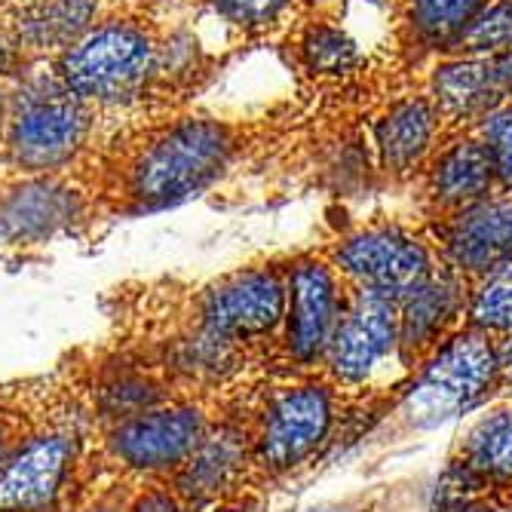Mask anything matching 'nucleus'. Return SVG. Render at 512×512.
Segmentation results:
<instances>
[{
	"mask_svg": "<svg viewBox=\"0 0 512 512\" xmlns=\"http://www.w3.org/2000/svg\"><path fill=\"white\" fill-rule=\"evenodd\" d=\"M442 132V117L430 96H408L393 102L375 123V148L381 169L393 178L411 175L421 166Z\"/></svg>",
	"mask_w": 512,
	"mask_h": 512,
	"instance_id": "6ab92c4d",
	"label": "nucleus"
},
{
	"mask_svg": "<svg viewBox=\"0 0 512 512\" xmlns=\"http://www.w3.org/2000/svg\"><path fill=\"white\" fill-rule=\"evenodd\" d=\"M476 135L485 142L494 172H497V191L512 194V99L497 105L479 126Z\"/></svg>",
	"mask_w": 512,
	"mask_h": 512,
	"instance_id": "bb28decb",
	"label": "nucleus"
},
{
	"mask_svg": "<svg viewBox=\"0 0 512 512\" xmlns=\"http://www.w3.org/2000/svg\"><path fill=\"white\" fill-rule=\"evenodd\" d=\"M206 7L227 25L243 31H261L283 19L292 0H206Z\"/></svg>",
	"mask_w": 512,
	"mask_h": 512,
	"instance_id": "cd10ccee",
	"label": "nucleus"
},
{
	"mask_svg": "<svg viewBox=\"0 0 512 512\" xmlns=\"http://www.w3.org/2000/svg\"><path fill=\"white\" fill-rule=\"evenodd\" d=\"M215 424L218 417L203 399L175 396L105 427L102 448L111 463L135 479H169L203 445Z\"/></svg>",
	"mask_w": 512,
	"mask_h": 512,
	"instance_id": "423d86ee",
	"label": "nucleus"
},
{
	"mask_svg": "<svg viewBox=\"0 0 512 512\" xmlns=\"http://www.w3.org/2000/svg\"><path fill=\"white\" fill-rule=\"evenodd\" d=\"M83 467V430L68 405L0 467V512H59Z\"/></svg>",
	"mask_w": 512,
	"mask_h": 512,
	"instance_id": "9d476101",
	"label": "nucleus"
},
{
	"mask_svg": "<svg viewBox=\"0 0 512 512\" xmlns=\"http://www.w3.org/2000/svg\"><path fill=\"white\" fill-rule=\"evenodd\" d=\"M491 0H402V25L417 50H454Z\"/></svg>",
	"mask_w": 512,
	"mask_h": 512,
	"instance_id": "5701e85b",
	"label": "nucleus"
},
{
	"mask_svg": "<svg viewBox=\"0 0 512 512\" xmlns=\"http://www.w3.org/2000/svg\"><path fill=\"white\" fill-rule=\"evenodd\" d=\"M512 387V332L500 335V390Z\"/></svg>",
	"mask_w": 512,
	"mask_h": 512,
	"instance_id": "2f4dec72",
	"label": "nucleus"
},
{
	"mask_svg": "<svg viewBox=\"0 0 512 512\" xmlns=\"http://www.w3.org/2000/svg\"><path fill=\"white\" fill-rule=\"evenodd\" d=\"M430 99L445 123L476 120V126L506 102V92L497 80L491 59L473 56H451L436 68L430 83Z\"/></svg>",
	"mask_w": 512,
	"mask_h": 512,
	"instance_id": "aec40b11",
	"label": "nucleus"
},
{
	"mask_svg": "<svg viewBox=\"0 0 512 512\" xmlns=\"http://www.w3.org/2000/svg\"><path fill=\"white\" fill-rule=\"evenodd\" d=\"M50 68L102 120L135 111L163 86V31L145 13L111 7Z\"/></svg>",
	"mask_w": 512,
	"mask_h": 512,
	"instance_id": "f03ea898",
	"label": "nucleus"
},
{
	"mask_svg": "<svg viewBox=\"0 0 512 512\" xmlns=\"http://www.w3.org/2000/svg\"><path fill=\"white\" fill-rule=\"evenodd\" d=\"M390 368L399 371L411 387V375L405 371L402 350H399L396 298L350 289L347 313L316 371L338 390V396L378 393L390 381V387L399 390V402H402L411 390H405V384L396 375H390Z\"/></svg>",
	"mask_w": 512,
	"mask_h": 512,
	"instance_id": "39448f33",
	"label": "nucleus"
},
{
	"mask_svg": "<svg viewBox=\"0 0 512 512\" xmlns=\"http://www.w3.org/2000/svg\"><path fill=\"white\" fill-rule=\"evenodd\" d=\"M99 209L86 178L7 175L0 184V243L31 246L74 230Z\"/></svg>",
	"mask_w": 512,
	"mask_h": 512,
	"instance_id": "f8f14e48",
	"label": "nucleus"
},
{
	"mask_svg": "<svg viewBox=\"0 0 512 512\" xmlns=\"http://www.w3.org/2000/svg\"><path fill=\"white\" fill-rule=\"evenodd\" d=\"M126 494L120 488H111L105 494H99L96 500H89L80 512H126Z\"/></svg>",
	"mask_w": 512,
	"mask_h": 512,
	"instance_id": "7c9ffc66",
	"label": "nucleus"
},
{
	"mask_svg": "<svg viewBox=\"0 0 512 512\" xmlns=\"http://www.w3.org/2000/svg\"><path fill=\"white\" fill-rule=\"evenodd\" d=\"M470 279H463L457 270L445 267L430 276L424 286L402 295L399 304V350L405 371L411 375V387L424 365L445 347L463 325H467L470 307Z\"/></svg>",
	"mask_w": 512,
	"mask_h": 512,
	"instance_id": "ddd939ff",
	"label": "nucleus"
},
{
	"mask_svg": "<svg viewBox=\"0 0 512 512\" xmlns=\"http://www.w3.org/2000/svg\"><path fill=\"white\" fill-rule=\"evenodd\" d=\"M512 488V405L488 411L454 448L442 494L494 497Z\"/></svg>",
	"mask_w": 512,
	"mask_h": 512,
	"instance_id": "f3484780",
	"label": "nucleus"
},
{
	"mask_svg": "<svg viewBox=\"0 0 512 512\" xmlns=\"http://www.w3.org/2000/svg\"><path fill=\"white\" fill-rule=\"evenodd\" d=\"M491 62H494V71H497V80H500V86L506 92V99H512V50L491 59Z\"/></svg>",
	"mask_w": 512,
	"mask_h": 512,
	"instance_id": "473e14b6",
	"label": "nucleus"
},
{
	"mask_svg": "<svg viewBox=\"0 0 512 512\" xmlns=\"http://www.w3.org/2000/svg\"><path fill=\"white\" fill-rule=\"evenodd\" d=\"M255 479L249 433L240 417H218L203 445L166 479L194 512L237 494L243 482Z\"/></svg>",
	"mask_w": 512,
	"mask_h": 512,
	"instance_id": "2eb2a0df",
	"label": "nucleus"
},
{
	"mask_svg": "<svg viewBox=\"0 0 512 512\" xmlns=\"http://www.w3.org/2000/svg\"><path fill=\"white\" fill-rule=\"evenodd\" d=\"M497 191L494 160L479 135H457L427 163V197L436 218L457 215L491 200Z\"/></svg>",
	"mask_w": 512,
	"mask_h": 512,
	"instance_id": "a211bd4d",
	"label": "nucleus"
},
{
	"mask_svg": "<svg viewBox=\"0 0 512 512\" xmlns=\"http://www.w3.org/2000/svg\"><path fill=\"white\" fill-rule=\"evenodd\" d=\"M243 129L209 114H178L132 129L99 154L89 181L96 203L114 215H154L188 203L230 172Z\"/></svg>",
	"mask_w": 512,
	"mask_h": 512,
	"instance_id": "f257e3e1",
	"label": "nucleus"
},
{
	"mask_svg": "<svg viewBox=\"0 0 512 512\" xmlns=\"http://www.w3.org/2000/svg\"><path fill=\"white\" fill-rule=\"evenodd\" d=\"M172 378L166 371L145 368V365H108L96 387H92V408H96L102 427H111L126 417L151 411L172 396Z\"/></svg>",
	"mask_w": 512,
	"mask_h": 512,
	"instance_id": "412c9836",
	"label": "nucleus"
},
{
	"mask_svg": "<svg viewBox=\"0 0 512 512\" xmlns=\"http://www.w3.org/2000/svg\"><path fill=\"white\" fill-rule=\"evenodd\" d=\"M497 500L494 497H457V494H442V503L433 512H494Z\"/></svg>",
	"mask_w": 512,
	"mask_h": 512,
	"instance_id": "c756f323",
	"label": "nucleus"
},
{
	"mask_svg": "<svg viewBox=\"0 0 512 512\" xmlns=\"http://www.w3.org/2000/svg\"><path fill=\"white\" fill-rule=\"evenodd\" d=\"M7 86L10 83H0V142H4V120H7Z\"/></svg>",
	"mask_w": 512,
	"mask_h": 512,
	"instance_id": "72a5a7b5",
	"label": "nucleus"
},
{
	"mask_svg": "<svg viewBox=\"0 0 512 512\" xmlns=\"http://www.w3.org/2000/svg\"><path fill=\"white\" fill-rule=\"evenodd\" d=\"M126 512H194L166 479H138L126 494Z\"/></svg>",
	"mask_w": 512,
	"mask_h": 512,
	"instance_id": "c85d7f7f",
	"label": "nucleus"
},
{
	"mask_svg": "<svg viewBox=\"0 0 512 512\" xmlns=\"http://www.w3.org/2000/svg\"><path fill=\"white\" fill-rule=\"evenodd\" d=\"M7 7H10V0H0V13H4Z\"/></svg>",
	"mask_w": 512,
	"mask_h": 512,
	"instance_id": "f704fd0d",
	"label": "nucleus"
},
{
	"mask_svg": "<svg viewBox=\"0 0 512 512\" xmlns=\"http://www.w3.org/2000/svg\"><path fill=\"white\" fill-rule=\"evenodd\" d=\"M500 393V335L463 329L436 350L402 399L414 411V427H433L460 411L479 408Z\"/></svg>",
	"mask_w": 512,
	"mask_h": 512,
	"instance_id": "0eeeda50",
	"label": "nucleus"
},
{
	"mask_svg": "<svg viewBox=\"0 0 512 512\" xmlns=\"http://www.w3.org/2000/svg\"><path fill=\"white\" fill-rule=\"evenodd\" d=\"M512 50V0H491L451 50V56L497 59Z\"/></svg>",
	"mask_w": 512,
	"mask_h": 512,
	"instance_id": "a878e982",
	"label": "nucleus"
},
{
	"mask_svg": "<svg viewBox=\"0 0 512 512\" xmlns=\"http://www.w3.org/2000/svg\"><path fill=\"white\" fill-rule=\"evenodd\" d=\"M298 59L313 77H344L359 65V46L344 28L313 22L298 37Z\"/></svg>",
	"mask_w": 512,
	"mask_h": 512,
	"instance_id": "b1692460",
	"label": "nucleus"
},
{
	"mask_svg": "<svg viewBox=\"0 0 512 512\" xmlns=\"http://www.w3.org/2000/svg\"><path fill=\"white\" fill-rule=\"evenodd\" d=\"M108 10V0H19L0 13V28L31 65L53 62Z\"/></svg>",
	"mask_w": 512,
	"mask_h": 512,
	"instance_id": "dca6fc26",
	"label": "nucleus"
},
{
	"mask_svg": "<svg viewBox=\"0 0 512 512\" xmlns=\"http://www.w3.org/2000/svg\"><path fill=\"white\" fill-rule=\"evenodd\" d=\"M65 408L53 378L0 384V467Z\"/></svg>",
	"mask_w": 512,
	"mask_h": 512,
	"instance_id": "4be33fe9",
	"label": "nucleus"
},
{
	"mask_svg": "<svg viewBox=\"0 0 512 512\" xmlns=\"http://www.w3.org/2000/svg\"><path fill=\"white\" fill-rule=\"evenodd\" d=\"M347 304L350 286L329 258L316 252L289 258L279 353L292 365V371H316L322 365Z\"/></svg>",
	"mask_w": 512,
	"mask_h": 512,
	"instance_id": "6e6552de",
	"label": "nucleus"
},
{
	"mask_svg": "<svg viewBox=\"0 0 512 512\" xmlns=\"http://www.w3.org/2000/svg\"><path fill=\"white\" fill-rule=\"evenodd\" d=\"M467 325L488 335L512 332V261L494 267L473 283Z\"/></svg>",
	"mask_w": 512,
	"mask_h": 512,
	"instance_id": "393cba45",
	"label": "nucleus"
},
{
	"mask_svg": "<svg viewBox=\"0 0 512 512\" xmlns=\"http://www.w3.org/2000/svg\"><path fill=\"white\" fill-rule=\"evenodd\" d=\"M325 258L350 289L402 298L442 270L439 249L402 224H368L338 240Z\"/></svg>",
	"mask_w": 512,
	"mask_h": 512,
	"instance_id": "1a4fd4ad",
	"label": "nucleus"
},
{
	"mask_svg": "<svg viewBox=\"0 0 512 512\" xmlns=\"http://www.w3.org/2000/svg\"><path fill=\"white\" fill-rule=\"evenodd\" d=\"M433 234L442 264L473 286L494 267L512 261V194H494L479 206L439 218Z\"/></svg>",
	"mask_w": 512,
	"mask_h": 512,
	"instance_id": "4468645a",
	"label": "nucleus"
},
{
	"mask_svg": "<svg viewBox=\"0 0 512 512\" xmlns=\"http://www.w3.org/2000/svg\"><path fill=\"white\" fill-rule=\"evenodd\" d=\"M102 117L59 83L50 62L28 65L7 86L0 166L7 175H65L96 154Z\"/></svg>",
	"mask_w": 512,
	"mask_h": 512,
	"instance_id": "7ed1b4c3",
	"label": "nucleus"
},
{
	"mask_svg": "<svg viewBox=\"0 0 512 512\" xmlns=\"http://www.w3.org/2000/svg\"><path fill=\"white\" fill-rule=\"evenodd\" d=\"M286 270L289 261H267L212 279L194 304L197 325L243 347L279 335L286 316Z\"/></svg>",
	"mask_w": 512,
	"mask_h": 512,
	"instance_id": "9b49d317",
	"label": "nucleus"
},
{
	"mask_svg": "<svg viewBox=\"0 0 512 512\" xmlns=\"http://www.w3.org/2000/svg\"><path fill=\"white\" fill-rule=\"evenodd\" d=\"M341 396L319 371H295L243 414L255 479H283L332 439Z\"/></svg>",
	"mask_w": 512,
	"mask_h": 512,
	"instance_id": "20e7f679",
	"label": "nucleus"
}]
</instances>
